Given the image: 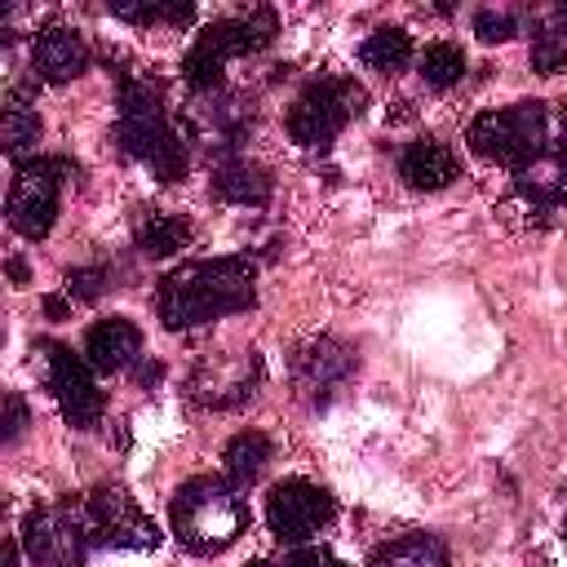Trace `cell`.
<instances>
[{"instance_id":"30bf717a","label":"cell","mask_w":567,"mask_h":567,"mask_svg":"<svg viewBox=\"0 0 567 567\" xmlns=\"http://www.w3.org/2000/svg\"><path fill=\"white\" fill-rule=\"evenodd\" d=\"M337 514V501L328 487L310 478H284L266 492V527L275 532L279 545H310Z\"/></svg>"},{"instance_id":"5b68a950","label":"cell","mask_w":567,"mask_h":567,"mask_svg":"<svg viewBox=\"0 0 567 567\" xmlns=\"http://www.w3.org/2000/svg\"><path fill=\"white\" fill-rule=\"evenodd\" d=\"M363 106H368V89L363 84H354L350 75H319L288 106V137L297 146L323 151L354 115H363Z\"/></svg>"},{"instance_id":"277c9868","label":"cell","mask_w":567,"mask_h":567,"mask_svg":"<svg viewBox=\"0 0 567 567\" xmlns=\"http://www.w3.org/2000/svg\"><path fill=\"white\" fill-rule=\"evenodd\" d=\"M465 142L483 159L523 168L549 146V111H545V102H514V106L478 111L465 128Z\"/></svg>"},{"instance_id":"e0dca14e","label":"cell","mask_w":567,"mask_h":567,"mask_svg":"<svg viewBox=\"0 0 567 567\" xmlns=\"http://www.w3.org/2000/svg\"><path fill=\"white\" fill-rule=\"evenodd\" d=\"M399 177L412 186V190H443L461 177V159L452 155L447 142L439 137H416L399 151Z\"/></svg>"},{"instance_id":"7c38bea8","label":"cell","mask_w":567,"mask_h":567,"mask_svg":"<svg viewBox=\"0 0 567 567\" xmlns=\"http://www.w3.org/2000/svg\"><path fill=\"white\" fill-rule=\"evenodd\" d=\"M275 31H279V18H275V9H248V13H230V18H213L199 35H195V44H204L208 53H217L221 62H230V58H239V53H257V49H266L270 40H275Z\"/></svg>"},{"instance_id":"4316f807","label":"cell","mask_w":567,"mask_h":567,"mask_svg":"<svg viewBox=\"0 0 567 567\" xmlns=\"http://www.w3.org/2000/svg\"><path fill=\"white\" fill-rule=\"evenodd\" d=\"M106 288H111V275L102 266H75L66 275V297L71 301H97Z\"/></svg>"},{"instance_id":"52a82bcc","label":"cell","mask_w":567,"mask_h":567,"mask_svg":"<svg viewBox=\"0 0 567 567\" xmlns=\"http://www.w3.org/2000/svg\"><path fill=\"white\" fill-rule=\"evenodd\" d=\"M22 549L40 567H84L93 540L84 523V501L62 496L58 505H40L22 523Z\"/></svg>"},{"instance_id":"484cf974","label":"cell","mask_w":567,"mask_h":567,"mask_svg":"<svg viewBox=\"0 0 567 567\" xmlns=\"http://www.w3.org/2000/svg\"><path fill=\"white\" fill-rule=\"evenodd\" d=\"M474 35L483 44H501V40H514L518 35V18L509 9H478L474 13Z\"/></svg>"},{"instance_id":"44dd1931","label":"cell","mask_w":567,"mask_h":567,"mask_svg":"<svg viewBox=\"0 0 567 567\" xmlns=\"http://www.w3.org/2000/svg\"><path fill=\"white\" fill-rule=\"evenodd\" d=\"M270 439L261 434V430H239L226 447H221V465H226V478L235 483V487H244V483H252L261 470H266V461H270Z\"/></svg>"},{"instance_id":"d6a6232c","label":"cell","mask_w":567,"mask_h":567,"mask_svg":"<svg viewBox=\"0 0 567 567\" xmlns=\"http://www.w3.org/2000/svg\"><path fill=\"white\" fill-rule=\"evenodd\" d=\"M66 310H71V297H66V292H62V297H58V292L44 297V315H49V319H62Z\"/></svg>"},{"instance_id":"4dcf8cb0","label":"cell","mask_w":567,"mask_h":567,"mask_svg":"<svg viewBox=\"0 0 567 567\" xmlns=\"http://www.w3.org/2000/svg\"><path fill=\"white\" fill-rule=\"evenodd\" d=\"M27 430V403L18 390L4 394V443H18V434Z\"/></svg>"},{"instance_id":"6da1fadb","label":"cell","mask_w":567,"mask_h":567,"mask_svg":"<svg viewBox=\"0 0 567 567\" xmlns=\"http://www.w3.org/2000/svg\"><path fill=\"white\" fill-rule=\"evenodd\" d=\"M252 306H257V266L248 252L182 261L159 279L155 292V310L168 332L204 328L221 315H239Z\"/></svg>"},{"instance_id":"7a4b0ae2","label":"cell","mask_w":567,"mask_h":567,"mask_svg":"<svg viewBox=\"0 0 567 567\" xmlns=\"http://www.w3.org/2000/svg\"><path fill=\"white\" fill-rule=\"evenodd\" d=\"M115 146L142 159L159 182H182L190 168V137L164 111V84L151 71H115Z\"/></svg>"},{"instance_id":"603a6c76","label":"cell","mask_w":567,"mask_h":567,"mask_svg":"<svg viewBox=\"0 0 567 567\" xmlns=\"http://www.w3.org/2000/svg\"><path fill=\"white\" fill-rule=\"evenodd\" d=\"M0 142L9 151V159H27V151H35L40 142V115L27 97H4V115H0Z\"/></svg>"},{"instance_id":"d590c367","label":"cell","mask_w":567,"mask_h":567,"mask_svg":"<svg viewBox=\"0 0 567 567\" xmlns=\"http://www.w3.org/2000/svg\"><path fill=\"white\" fill-rule=\"evenodd\" d=\"M563 540H567V518H563Z\"/></svg>"},{"instance_id":"5bb4252c","label":"cell","mask_w":567,"mask_h":567,"mask_svg":"<svg viewBox=\"0 0 567 567\" xmlns=\"http://www.w3.org/2000/svg\"><path fill=\"white\" fill-rule=\"evenodd\" d=\"M514 195L523 204H532L536 213L567 204V133L558 142H549L532 164L514 168Z\"/></svg>"},{"instance_id":"9c48e42d","label":"cell","mask_w":567,"mask_h":567,"mask_svg":"<svg viewBox=\"0 0 567 567\" xmlns=\"http://www.w3.org/2000/svg\"><path fill=\"white\" fill-rule=\"evenodd\" d=\"M80 501H84L93 549H155L159 545V527L137 509V501L120 483H97Z\"/></svg>"},{"instance_id":"d6986e66","label":"cell","mask_w":567,"mask_h":567,"mask_svg":"<svg viewBox=\"0 0 567 567\" xmlns=\"http://www.w3.org/2000/svg\"><path fill=\"white\" fill-rule=\"evenodd\" d=\"M190 221L182 213H159V208H146L137 213V226H133V239L146 257H173L190 244Z\"/></svg>"},{"instance_id":"d4e9b609","label":"cell","mask_w":567,"mask_h":567,"mask_svg":"<svg viewBox=\"0 0 567 567\" xmlns=\"http://www.w3.org/2000/svg\"><path fill=\"white\" fill-rule=\"evenodd\" d=\"M106 9L124 22H133V27H186L195 18V4H177V0H168V4H124V0H115Z\"/></svg>"},{"instance_id":"cb8c5ba5","label":"cell","mask_w":567,"mask_h":567,"mask_svg":"<svg viewBox=\"0 0 567 567\" xmlns=\"http://www.w3.org/2000/svg\"><path fill=\"white\" fill-rule=\"evenodd\" d=\"M416 66H421V80H425L430 89H452V84L465 75V53H461V44H452V40H434V44L416 58Z\"/></svg>"},{"instance_id":"9a60e30c","label":"cell","mask_w":567,"mask_h":567,"mask_svg":"<svg viewBox=\"0 0 567 567\" xmlns=\"http://www.w3.org/2000/svg\"><path fill=\"white\" fill-rule=\"evenodd\" d=\"M84 359L93 372H124L142 359V328L124 315H106L84 332Z\"/></svg>"},{"instance_id":"ffe728a7","label":"cell","mask_w":567,"mask_h":567,"mask_svg":"<svg viewBox=\"0 0 567 567\" xmlns=\"http://www.w3.org/2000/svg\"><path fill=\"white\" fill-rule=\"evenodd\" d=\"M368 567H447V545L430 532H408L377 545Z\"/></svg>"},{"instance_id":"4fadbf2b","label":"cell","mask_w":567,"mask_h":567,"mask_svg":"<svg viewBox=\"0 0 567 567\" xmlns=\"http://www.w3.org/2000/svg\"><path fill=\"white\" fill-rule=\"evenodd\" d=\"M31 71L44 80V84H66L75 75L89 71V44L75 27L66 22H44L31 40Z\"/></svg>"},{"instance_id":"8992f818","label":"cell","mask_w":567,"mask_h":567,"mask_svg":"<svg viewBox=\"0 0 567 567\" xmlns=\"http://www.w3.org/2000/svg\"><path fill=\"white\" fill-rule=\"evenodd\" d=\"M75 173L71 159L62 155H27L13 164V182H9V199H4V217L22 239H44L53 230L58 217V195L62 182Z\"/></svg>"},{"instance_id":"f1b7e54d","label":"cell","mask_w":567,"mask_h":567,"mask_svg":"<svg viewBox=\"0 0 567 567\" xmlns=\"http://www.w3.org/2000/svg\"><path fill=\"white\" fill-rule=\"evenodd\" d=\"M527 27H532L536 40H563V35H567V4L536 9V13L527 18ZM536 40H532V44H536Z\"/></svg>"},{"instance_id":"2e32d148","label":"cell","mask_w":567,"mask_h":567,"mask_svg":"<svg viewBox=\"0 0 567 567\" xmlns=\"http://www.w3.org/2000/svg\"><path fill=\"white\" fill-rule=\"evenodd\" d=\"M350 372H354V350L341 346L337 337H315V341H306V346L292 354V377H297V385H301L306 394H315V399H323V394H328L332 385H341Z\"/></svg>"},{"instance_id":"8fae6325","label":"cell","mask_w":567,"mask_h":567,"mask_svg":"<svg viewBox=\"0 0 567 567\" xmlns=\"http://www.w3.org/2000/svg\"><path fill=\"white\" fill-rule=\"evenodd\" d=\"M257 385H261V359L257 350H244V354L199 363L190 377V399L204 408H239L257 394Z\"/></svg>"},{"instance_id":"1f68e13d","label":"cell","mask_w":567,"mask_h":567,"mask_svg":"<svg viewBox=\"0 0 567 567\" xmlns=\"http://www.w3.org/2000/svg\"><path fill=\"white\" fill-rule=\"evenodd\" d=\"M133 377H137V385H146V390H151V385L164 377V368H159L155 359H137V363H133Z\"/></svg>"},{"instance_id":"ac0fdd59","label":"cell","mask_w":567,"mask_h":567,"mask_svg":"<svg viewBox=\"0 0 567 567\" xmlns=\"http://www.w3.org/2000/svg\"><path fill=\"white\" fill-rule=\"evenodd\" d=\"M270 173L261 164H248V159H235L226 155L217 168H213V195L221 204H244V208H266L270 204Z\"/></svg>"},{"instance_id":"836d02e7","label":"cell","mask_w":567,"mask_h":567,"mask_svg":"<svg viewBox=\"0 0 567 567\" xmlns=\"http://www.w3.org/2000/svg\"><path fill=\"white\" fill-rule=\"evenodd\" d=\"M9 279H13V284H27V279H31V275H27V261H22V257H9Z\"/></svg>"},{"instance_id":"e575fe53","label":"cell","mask_w":567,"mask_h":567,"mask_svg":"<svg viewBox=\"0 0 567 567\" xmlns=\"http://www.w3.org/2000/svg\"><path fill=\"white\" fill-rule=\"evenodd\" d=\"M248 567H275V563H248Z\"/></svg>"},{"instance_id":"f546056e","label":"cell","mask_w":567,"mask_h":567,"mask_svg":"<svg viewBox=\"0 0 567 567\" xmlns=\"http://www.w3.org/2000/svg\"><path fill=\"white\" fill-rule=\"evenodd\" d=\"M288 567H346V563L332 549H323V545H297L288 554Z\"/></svg>"},{"instance_id":"83f0119b","label":"cell","mask_w":567,"mask_h":567,"mask_svg":"<svg viewBox=\"0 0 567 567\" xmlns=\"http://www.w3.org/2000/svg\"><path fill=\"white\" fill-rule=\"evenodd\" d=\"M532 71H536V75H558V71H567V40H536V44H532Z\"/></svg>"},{"instance_id":"3957f363","label":"cell","mask_w":567,"mask_h":567,"mask_svg":"<svg viewBox=\"0 0 567 567\" xmlns=\"http://www.w3.org/2000/svg\"><path fill=\"white\" fill-rule=\"evenodd\" d=\"M248 501L221 474L186 478L168 501V527L190 554H221L248 532Z\"/></svg>"},{"instance_id":"ba28073f","label":"cell","mask_w":567,"mask_h":567,"mask_svg":"<svg viewBox=\"0 0 567 567\" xmlns=\"http://www.w3.org/2000/svg\"><path fill=\"white\" fill-rule=\"evenodd\" d=\"M31 350H40V359H44V381H49V394L58 399L66 425L93 430L106 412V399L97 390V377H93L89 359L75 354L71 346H62V341H49V337H40Z\"/></svg>"},{"instance_id":"7402d4cb","label":"cell","mask_w":567,"mask_h":567,"mask_svg":"<svg viewBox=\"0 0 567 567\" xmlns=\"http://www.w3.org/2000/svg\"><path fill=\"white\" fill-rule=\"evenodd\" d=\"M412 35L403 31V27H377L363 44H359V58H363V66H372V71H381V75H399L408 62H412Z\"/></svg>"}]
</instances>
